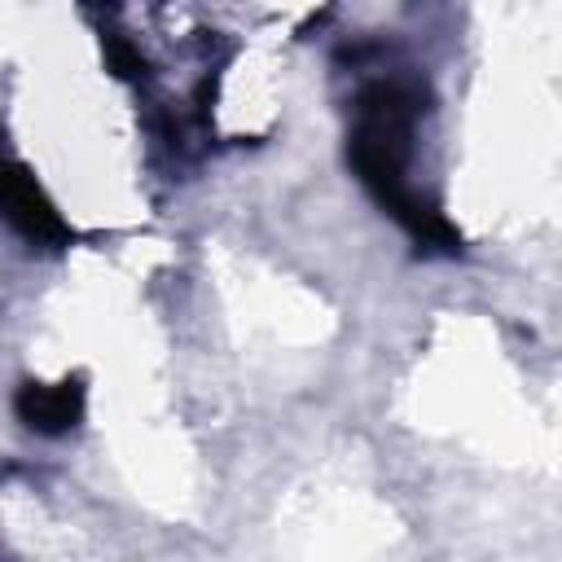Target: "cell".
I'll list each match as a JSON object with an SVG mask.
<instances>
[{
    "label": "cell",
    "mask_w": 562,
    "mask_h": 562,
    "mask_svg": "<svg viewBox=\"0 0 562 562\" xmlns=\"http://www.w3.org/2000/svg\"><path fill=\"white\" fill-rule=\"evenodd\" d=\"M426 114V88L417 79H373L356 97V127L347 136V162L360 176V184L378 198L382 211H391L408 237L426 250H461V233L443 220L435 202H426L408 184V154H413V127Z\"/></svg>",
    "instance_id": "obj_1"
},
{
    "label": "cell",
    "mask_w": 562,
    "mask_h": 562,
    "mask_svg": "<svg viewBox=\"0 0 562 562\" xmlns=\"http://www.w3.org/2000/svg\"><path fill=\"white\" fill-rule=\"evenodd\" d=\"M101 48H105V66H110L119 79H145V57H140V48H136L127 35L105 31V35H101Z\"/></svg>",
    "instance_id": "obj_4"
},
{
    "label": "cell",
    "mask_w": 562,
    "mask_h": 562,
    "mask_svg": "<svg viewBox=\"0 0 562 562\" xmlns=\"http://www.w3.org/2000/svg\"><path fill=\"white\" fill-rule=\"evenodd\" d=\"M13 413L35 435H66L83 417V378H61L53 386L22 382L18 395H13Z\"/></svg>",
    "instance_id": "obj_3"
},
{
    "label": "cell",
    "mask_w": 562,
    "mask_h": 562,
    "mask_svg": "<svg viewBox=\"0 0 562 562\" xmlns=\"http://www.w3.org/2000/svg\"><path fill=\"white\" fill-rule=\"evenodd\" d=\"M0 220L13 224L31 246H44V250H61L70 241V228L57 215V206L48 202V193L13 158H0Z\"/></svg>",
    "instance_id": "obj_2"
}]
</instances>
